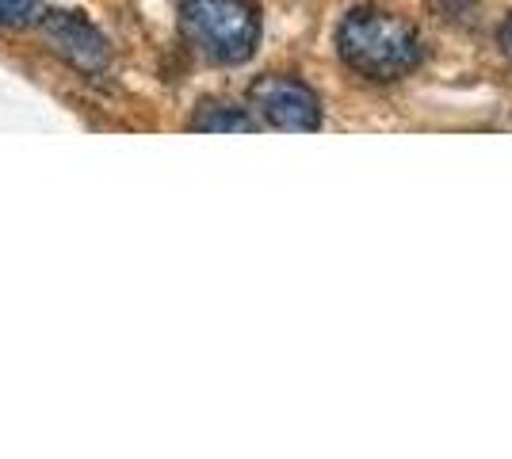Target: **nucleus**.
Wrapping results in <instances>:
<instances>
[{
	"mask_svg": "<svg viewBox=\"0 0 512 459\" xmlns=\"http://www.w3.org/2000/svg\"><path fill=\"white\" fill-rule=\"evenodd\" d=\"M337 54L367 81H398L421 66L425 43L417 27L383 8H352L337 23Z\"/></svg>",
	"mask_w": 512,
	"mask_h": 459,
	"instance_id": "obj_1",
	"label": "nucleus"
},
{
	"mask_svg": "<svg viewBox=\"0 0 512 459\" xmlns=\"http://www.w3.org/2000/svg\"><path fill=\"white\" fill-rule=\"evenodd\" d=\"M184 39L218 66H241L260 43V4L256 0H184L180 8Z\"/></svg>",
	"mask_w": 512,
	"mask_h": 459,
	"instance_id": "obj_2",
	"label": "nucleus"
},
{
	"mask_svg": "<svg viewBox=\"0 0 512 459\" xmlns=\"http://www.w3.org/2000/svg\"><path fill=\"white\" fill-rule=\"evenodd\" d=\"M249 104L260 111L264 123H272L276 131L310 134L321 127V100L310 85H302L299 77H260L249 88Z\"/></svg>",
	"mask_w": 512,
	"mask_h": 459,
	"instance_id": "obj_3",
	"label": "nucleus"
},
{
	"mask_svg": "<svg viewBox=\"0 0 512 459\" xmlns=\"http://www.w3.org/2000/svg\"><path fill=\"white\" fill-rule=\"evenodd\" d=\"M43 35L46 43L62 54L69 66H77L81 73H100L107 66V43L104 35L81 16V12H43Z\"/></svg>",
	"mask_w": 512,
	"mask_h": 459,
	"instance_id": "obj_4",
	"label": "nucleus"
},
{
	"mask_svg": "<svg viewBox=\"0 0 512 459\" xmlns=\"http://www.w3.org/2000/svg\"><path fill=\"white\" fill-rule=\"evenodd\" d=\"M192 131H234V134H249L256 131V119L249 111L230 108V104H214V108H203L192 119Z\"/></svg>",
	"mask_w": 512,
	"mask_h": 459,
	"instance_id": "obj_5",
	"label": "nucleus"
},
{
	"mask_svg": "<svg viewBox=\"0 0 512 459\" xmlns=\"http://www.w3.org/2000/svg\"><path fill=\"white\" fill-rule=\"evenodd\" d=\"M31 20H39V4L35 0H0V23L4 27H23Z\"/></svg>",
	"mask_w": 512,
	"mask_h": 459,
	"instance_id": "obj_6",
	"label": "nucleus"
},
{
	"mask_svg": "<svg viewBox=\"0 0 512 459\" xmlns=\"http://www.w3.org/2000/svg\"><path fill=\"white\" fill-rule=\"evenodd\" d=\"M497 43H501V54L512 62V16L505 20V27H501V35H497Z\"/></svg>",
	"mask_w": 512,
	"mask_h": 459,
	"instance_id": "obj_7",
	"label": "nucleus"
}]
</instances>
